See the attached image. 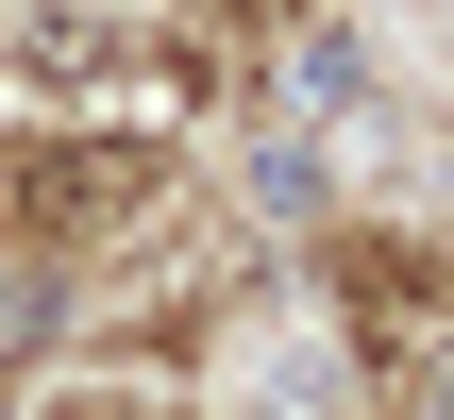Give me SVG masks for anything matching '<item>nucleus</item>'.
<instances>
[{
    "mask_svg": "<svg viewBox=\"0 0 454 420\" xmlns=\"http://www.w3.org/2000/svg\"><path fill=\"white\" fill-rule=\"evenodd\" d=\"M0 202H17V236H118V219L152 202V135H118V118H101V135H34Z\"/></svg>",
    "mask_w": 454,
    "mask_h": 420,
    "instance_id": "obj_1",
    "label": "nucleus"
}]
</instances>
